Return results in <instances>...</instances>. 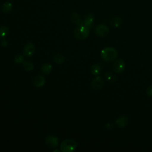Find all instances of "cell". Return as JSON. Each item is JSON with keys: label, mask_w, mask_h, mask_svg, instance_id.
I'll return each instance as SVG.
<instances>
[{"label": "cell", "mask_w": 152, "mask_h": 152, "mask_svg": "<svg viewBox=\"0 0 152 152\" xmlns=\"http://www.w3.org/2000/svg\"><path fill=\"white\" fill-rule=\"evenodd\" d=\"M100 56L104 61L109 62L115 61L117 58L118 52L112 47H106L101 51Z\"/></svg>", "instance_id": "cell-1"}, {"label": "cell", "mask_w": 152, "mask_h": 152, "mask_svg": "<svg viewBox=\"0 0 152 152\" xmlns=\"http://www.w3.org/2000/svg\"><path fill=\"white\" fill-rule=\"evenodd\" d=\"M90 28L84 26V24L82 26H79L77 27L74 31V36L80 40H83L87 38L89 34Z\"/></svg>", "instance_id": "cell-2"}, {"label": "cell", "mask_w": 152, "mask_h": 152, "mask_svg": "<svg viewBox=\"0 0 152 152\" xmlns=\"http://www.w3.org/2000/svg\"><path fill=\"white\" fill-rule=\"evenodd\" d=\"M60 147L63 152H72L76 149L77 143L73 140L66 139L61 142Z\"/></svg>", "instance_id": "cell-3"}, {"label": "cell", "mask_w": 152, "mask_h": 152, "mask_svg": "<svg viewBox=\"0 0 152 152\" xmlns=\"http://www.w3.org/2000/svg\"><path fill=\"white\" fill-rule=\"evenodd\" d=\"M104 85V81L103 78L100 76H96L93 78L90 83L91 88L94 90H100Z\"/></svg>", "instance_id": "cell-4"}, {"label": "cell", "mask_w": 152, "mask_h": 152, "mask_svg": "<svg viewBox=\"0 0 152 152\" xmlns=\"http://www.w3.org/2000/svg\"><path fill=\"white\" fill-rule=\"evenodd\" d=\"M125 69V64L124 60L119 59L114 62L112 65V69L116 73H122Z\"/></svg>", "instance_id": "cell-5"}, {"label": "cell", "mask_w": 152, "mask_h": 152, "mask_svg": "<svg viewBox=\"0 0 152 152\" xmlns=\"http://www.w3.org/2000/svg\"><path fill=\"white\" fill-rule=\"evenodd\" d=\"M45 144L49 147L55 148L59 144V141L57 137L54 135H49L45 138Z\"/></svg>", "instance_id": "cell-6"}, {"label": "cell", "mask_w": 152, "mask_h": 152, "mask_svg": "<svg viewBox=\"0 0 152 152\" xmlns=\"http://www.w3.org/2000/svg\"><path fill=\"white\" fill-rule=\"evenodd\" d=\"M96 35L100 37H104L109 33V28L104 24H99L95 28Z\"/></svg>", "instance_id": "cell-7"}, {"label": "cell", "mask_w": 152, "mask_h": 152, "mask_svg": "<svg viewBox=\"0 0 152 152\" xmlns=\"http://www.w3.org/2000/svg\"><path fill=\"white\" fill-rule=\"evenodd\" d=\"M34 51H35L34 45L31 42H28L25 45L23 50V53L24 56L27 57H30L34 54Z\"/></svg>", "instance_id": "cell-8"}, {"label": "cell", "mask_w": 152, "mask_h": 152, "mask_svg": "<svg viewBox=\"0 0 152 152\" xmlns=\"http://www.w3.org/2000/svg\"><path fill=\"white\" fill-rule=\"evenodd\" d=\"M46 80L43 76L37 75L33 79V84L37 87H42L45 84Z\"/></svg>", "instance_id": "cell-9"}, {"label": "cell", "mask_w": 152, "mask_h": 152, "mask_svg": "<svg viewBox=\"0 0 152 152\" xmlns=\"http://www.w3.org/2000/svg\"><path fill=\"white\" fill-rule=\"evenodd\" d=\"M128 124V119L127 117L122 116L117 118L116 120V124L119 128H124Z\"/></svg>", "instance_id": "cell-10"}, {"label": "cell", "mask_w": 152, "mask_h": 152, "mask_svg": "<svg viewBox=\"0 0 152 152\" xmlns=\"http://www.w3.org/2000/svg\"><path fill=\"white\" fill-rule=\"evenodd\" d=\"M93 20L94 17L92 14H88L85 16L84 21V25L87 27L88 28H90L93 27Z\"/></svg>", "instance_id": "cell-11"}, {"label": "cell", "mask_w": 152, "mask_h": 152, "mask_svg": "<svg viewBox=\"0 0 152 152\" xmlns=\"http://www.w3.org/2000/svg\"><path fill=\"white\" fill-rule=\"evenodd\" d=\"M71 20L73 23L77 24L78 26H82L84 24L83 21H82L81 18H80L79 15L76 12L72 13V14L71 15Z\"/></svg>", "instance_id": "cell-12"}, {"label": "cell", "mask_w": 152, "mask_h": 152, "mask_svg": "<svg viewBox=\"0 0 152 152\" xmlns=\"http://www.w3.org/2000/svg\"><path fill=\"white\" fill-rule=\"evenodd\" d=\"M121 23H122L121 18L118 16L112 18L109 21V24H110V26L112 27H114V28L118 27L121 25Z\"/></svg>", "instance_id": "cell-13"}, {"label": "cell", "mask_w": 152, "mask_h": 152, "mask_svg": "<svg viewBox=\"0 0 152 152\" xmlns=\"http://www.w3.org/2000/svg\"><path fill=\"white\" fill-rule=\"evenodd\" d=\"M104 78L110 83H115L117 80L116 75L110 72H106L104 74Z\"/></svg>", "instance_id": "cell-14"}, {"label": "cell", "mask_w": 152, "mask_h": 152, "mask_svg": "<svg viewBox=\"0 0 152 152\" xmlns=\"http://www.w3.org/2000/svg\"><path fill=\"white\" fill-rule=\"evenodd\" d=\"M52 69V66L51 64L49 63L43 64L41 67V71L45 74H49L51 72Z\"/></svg>", "instance_id": "cell-15"}, {"label": "cell", "mask_w": 152, "mask_h": 152, "mask_svg": "<svg viewBox=\"0 0 152 152\" xmlns=\"http://www.w3.org/2000/svg\"><path fill=\"white\" fill-rule=\"evenodd\" d=\"M91 72L95 76L99 75L102 72V68L99 64H94L91 68Z\"/></svg>", "instance_id": "cell-16"}, {"label": "cell", "mask_w": 152, "mask_h": 152, "mask_svg": "<svg viewBox=\"0 0 152 152\" xmlns=\"http://www.w3.org/2000/svg\"><path fill=\"white\" fill-rule=\"evenodd\" d=\"M23 66L24 69L27 71H31L34 69V65L33 63L27 61L23 62Z\"/></svg>", "instance_id": "cell-17"}, {"label": "cell", "mask_w": 152, "mask_h": 152, "mask_svg": "<svg viewBox=\"0 0 152 152\" xmlns=\"http://www.w3.org/2000/svg\"><path fill=\"white\" fill-rule=\"evenodd\" d=\"M53 59L55 63H56L58 64H61L64 62L65 58L62 55H61L60 53H57L53 56Z\"/></svg>", "instance_id": "cell-18"}, {"label": "cell", "mask_w": 152, "mask_h": 152, "mask_svg": "<svg viewBox=\"0 0 152 152\" xmlns=\"http://www.w3.org/2000/svg\"><path fill=\"white\" fill-rule=\"evenodd\" d=\"M12 8V5L10 2H5L2 4V10L5 12H9Z\"/></svg>", "instance_id": "cell-19"}, {"label": "cell", "mask_w": 152, "mask_h": 152, "mask_svg": "<svg viewBox=\"0 0 152 152\" xmlns=\"http://www.w3.org/2000/svg\"><path fill=\"white\" fill-rule=\"evenodd\" d=\"M8 33V28L6 26L0 27V39L4 38Z\"/></svg>", "instance_id": "cell-20"}, {"label": "cell", "mask_w": 152, "mask_h": 152, "mask_svg": "<svg viewBox=\"0 0 152 152\" xmlns=\"http://www.w3.org/2000/svg\"><path fill=\"white\" fill-rule=\"evenodd\" d=\"M24 60V56L22 55H17L15 56L14 58V61L17 64H21V62H23Z\"/></svg>", "instance_id": "cell-21"}, {"label": "cell", "mask_w": 152, "mask_h": 152, "mask_svg": "<svg viewBox=\"0 0 152 152\" xmlns=\"http://www.w3.org/2000/svg\"><path fill=\"white\" fill-rule=\"evenodd\" d=\"M146 94L149 96H152V85H150L147 87L146 90Z\"/></svg>", "instance_id": "cell-22"}, {"label": "cell", "mask_w": 152, "mask_h": 152, "mask_svg": "<svg viewBox=\"0 0 152 152\" xmlns=\"http://www.w3.org/2000/svg\"><path fill=\"white\" fill-rule=\"evenodd\" d=\"M113 125L112 123L108 122L104 125V129L106 130H110L113 128Z\"/></svg>", "instance_id": "cell-23"}, {"label": "cell", "mask_w": 152, "mask_h": 152, "mask_svg": "<svg viewBox=\"0 0 152 152\" xmlns=\"http://www.w3.org/2000/svg\"><path fill=\"white\" fill-rule=\"evenodd\" d=\"M1 45H2L3 47H6V46L8 45V42H7L6 40H2V41L1 42Z\"/></svg>", "instance_id": "cell-24"}, {"label": "cell", "mask_w": 152, "mask_h": 152, "mask_svg": "<svg viewBox=\"0 0 152 152\" xmlns=\"http://www.w3.org/2000/svg\"><path fill=\"white\" fill-rule=\"evenodd\" d=\"M53 152H60V150L58 149H55L53 151Z\"/></svg>", "instance_id": "cell-25"}]
</instances>
